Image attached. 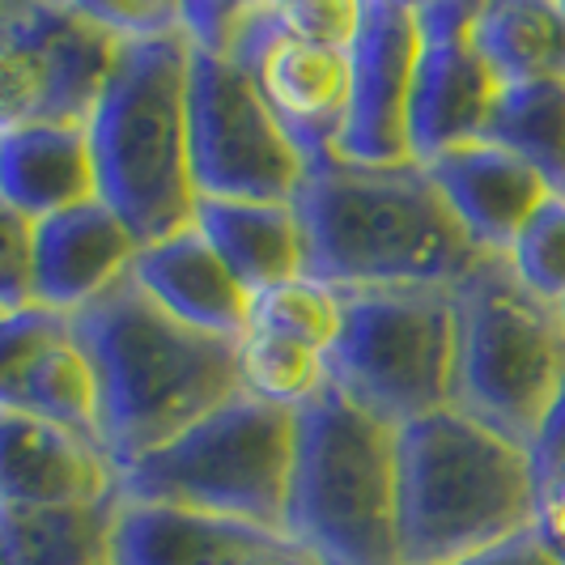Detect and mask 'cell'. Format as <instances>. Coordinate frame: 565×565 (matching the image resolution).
<instances>
[{
	"label": "cell",
	"mask_w": 565,
	"mask_h": 565,
	"mask_svg": "<svg viewBox=\"0 0 565 565\" xmlns=\"http://www.w3.org/2000/svg\"><path fill=\"white\" fill-rule=\"evenodd\" d=\"M307 238V277L332 289H455L484 252L455 222L422 162L311 170L294 200Z\"/></svg>",
	"instance_id": "6da1fadb"
},
{
	"label": "cell",
	"mask_w": 565,
	"mask_h": 565,
	"mask_svg": "<svg viewBox=\"0 0 565 565\" xmlns=\"http://www.w3.org/2000/svg\"><path fill=\"white\" fill-rule=\"evenodd\" d=\"M73 319L98 374V438L119 472L238 396L234 340L183 328L132 277Z\"/></svg>",
	"instance_id": "7a4b0ae2"
},
{
	"label": "cell",
	"mask_w": 565,
	"mask_h": 565,
	"mask_svg": "<svg viewBox=\"0 0 565 565\" xmlns=\"http://www.w3.org/2000/svg\"><path fill=\"white\" fill-rule=\"evenodd\" d=\"M536 463L463 408L399 425V565H455L532 536Z\"/></svg>",
	"instance_id": "3957f363"
},
{
	"label": "cell",
	"mask_w": 565,
	"mask_h": 565,
	"mask_svg": "<svg viewBox=\"0 0 565 565\" xmlns=\"http://www.w3.org/2000/svg\"><path fill=\"white\" fill-rule=\"evenodd\" d=\"M188 60L183 26L124 39L98 107L85 124L98 200L137 243H158L196 222V183L188 149Z\"/></svg>",
	"instance_id": "277c9868"
},
{
	"label": "cell",
	"mask_w": 565,
	"mask_h": 565,
	"mask_svg": "<svg viewBox=\"0 0 565 565\" xmlns=\"http://www.w3.org/2000/svg\"><path fill=\"white\" fill-rule=\"evenodd\" d=\"M281 536L319 565H399V429L328 387L294 413Z\"/></svg>",
	"instance_id": "5b68a950"
},
{
	"label": "cell",
	"mask_w": 565,
	"mask_h": 565,
	"mask_svg": "<svg viewBox=\"0 0 565 565\" xmlns=\"http://www.w3.org/2000/svg\"><path fill=\"white\" fill-rule=\"evenodd\" d=\"M455 294V408L532 447L565 387V315L484 255Z\"/></svg>",
	"instance_id": "8992f818"
},
{
	"label": "cell",
	"mask_w": 565,
	"mask_h": 565,
	"mask_svg": "<svg viewBox=\"0 0 565 565\" xmlns=\"http://www.w3.org/2000/svg\"><path fill=\"white\" fill-rule=\"evenodd\" d=\"M294 468V413L252 396L226 399L167 447L119 472V498L213 514L277 532Z\"/></svg>",
	"instance_id": "52a82bcc"
},
{
	"label": "cell",
	"mask_w": 565,
	"mask_h": 565,
	"mask_svg": "<svg viewBox=\"0 0 565 565\" xmlns=\"http://www.w3.org/2000/svg\"><path fill=\"white\" fill-rule=\"evenodd\" d=\"M344 294V289H340ZM455 294L438 285L349 289L344 332L328 353L332 387L387 425L455 404Z\"/></svg>",
	"instance_id": "ba28073f"
},
{
	"label": "cell",
	"mask_w": 565,
	"mask_h": 565,
	"mask_svg": "<svg viewBox=\"0 0 565 565\" xmlns=\"http://www.w3.org/2000/svg\"><path fill=\"white\" fill-rule=\"evenodd\" d=\"M119 47L82 0H0V137L89 124Z\"/></svg>",
	"instance_id": "9c48e42d"
},
{
	"label": "cell",
	"mask_w": 565,
	"mask_h": 565,
	"mask_svg": "<svg viewBox=\"0 0 565 565\" xmlns=\"http://www.w3.org/2000/svg\"><path fill=\"white\" fill-rule=\"evenodd\" d=\"M188 149L200 200H281L294 204L307 162L243 68L192 47L188 60Z\"/></svg>",
	"instance_id": "30bf717a"
},
{
	"label": "cell",
	"mask_w": 565,
	"mask_h": 565,
	"mask_svg": "<svg viewBox=\"0 0 565 565\" xmlns=\"http://www.w3.org/2000/svg\"><path fill=\"white\" fill-rule=\"evenodd\" d=\"M213 56L247 73L307 174L337 162L349 115V52L281 30L273 0H238L226 43Z\"/></svg>",
	"instance_id": "8fae6325"
},
{
	"label": "cell",
	"mask_w": 565,
	"mask_h": 565,
	"mask_svg": "<svg viewBox=\"0 0 565 565\" xmlns=\"http://www.w3.org/2000/svg\"><path fill=\"white\" fill-rule=\"evenodd\" d=\"M477 0H422L417 4V73L408 107V149L413 162L429 167L434 158L459 145L489 137L493 111L502 103L498 73L472 39Z\"/></svg>",
	"instance_id": "7c38bea8"
},
{
	"label": "cell",
	"mask_w": 565,
	"mask_h": 565,
	"mask_svg": "<svg viewBox=\"0 0 565 565\" xmlns=\"http://www.w3.org/2000/svg\"><path fill=\"white\" fill-rule=\"evenodd\" d=\"M417 4L362 0V22L349 47V115L340 137V162L399 167L413 162L408 107L417 73Z\"/></svg>",
	"instance_id": "4fadbf2b"
},
{
	"label": "cell",
	"mask_w": 565,
	"mask_h": 565,
	"mask_svg": "<svg viewBox=\"0 0 565 565\" xmlns=\"http://www.w3.org/2000/svg\"><path fill=\"white\" fill-rule=\"evenodd\" d=\"M0 408L98 438V374L73 315L47 307L0 315Z\"/></svg>",
	"instance_id": "5bb4252c"
},
{
	"label": "cell",
	"mask_w": 565,
	"mask_h": 565,
	"mask_svg": "<svg viewBox=\"0 0 565 565\" xmlns=\"http://www.w3.org/2000/svg\"><path fill=\"white\" fill-rule=\"evenodd\" d=\"M111 498H119V468L98 438L0 408V507H94Z\"/></svg>",
	"instance_id": "9a60e30c"
},
{
	"label": "cell",
	"mask_w": 565,
	"mask_h": 565,
	"mask_svg": "<svg viewBox=\"0 0 565 565\" xmlns=\"http://www.w3.org/2000/svg\"><path fill=\"white\" fill-rule=\"evenodd\" d=\"M141 252L137 234L115 217L103 200H85L56 217L34 222L30 255V294L34 307L77 315L119 281L132 277V259Z\"/></svg>",
	"instance_id": "2e32d148"
},
{
	"label": "cell",
	"mask_w": 565,
	"mask_h": 565,
	"mask_svg": "<svg viewBox=\"0 0 565 565\" xmlns=\"http://www.w3.org/2000/svg\"><path fill=\"white\" fill-rule=\"evenodd\" d=\"M425 170L438 183L455 222L468 230V238L484 255H507L519 230L553 196V188L536 170L498 141L459 145L451 153L434 158Z\"/></svg>",
	"instance_id": "e0dca14e"
},
{
	"label": "cell",
	"mask_w": 565,
	"mask_h": 565,
	"mask_svg": "<svg viewBox=\"0 0 565 565\" xmlns=\"http://www.w3.org/2000/svg\"><path fill=\"white\" fill-rule=\"evenodd\" d=\"M132 281L183 328L217 340H238L252 315V294L222 264L196 226L145 243L132 259Z\"/></svg>",
	"instance_id": "ac0fdd59"
},
{
	"label": "cell",
	"mask_w": 565,
	"mask_h": 565,
	"mask_svg": "<svg viewBox=\"0 0 565 565\" xmlns=\"http://www.w3.org/2000/svg\"><path fill=\"white\" fill-rule=\"evenodd\" d=\"M273 540L281 536L213 514L119 498L107 565H247Z\"/></svg>",
	"instance_id": "d6986e66"
},
{
	"label": "cell",
	"mask_w": 565,
	"mask_h": 565,
	"mask_svg": "<svg viewBox=\"0 0 565 565\" xmlns=\"http://www.w3.org/2000/svg\"><path fill=\"white\" fill-rule=\"evenodd\" d=\"M0 200L30 222L98 200L85 124H39L0 137Z\"/></svg>",
	"instance_id": "ffe728a7"
},
{
	"label": "cell",
	"mask_w": 565,
	"mask_h": 565,
	"mask_svg": "<svg viewBox=\"0 0 565 565\" xmlns=\"http://www.w3.org/2000/svg\"><path fill=\"white\" fill-rule=\"evenodd\" d=\"M192 226L247 294L307 277L302 217L281 200H200Z\"/></svg>",
	"instance_id": "44dd1931"
},
{
	"label": "cell",
	"mask_w": 565,
	"mask_h": 565,
	"mask_svg": "<svg viewBox=\"0 0 565 565\" xmlns=\"http://www.w3.org/2000/svg\"><path fill=\"white\" fill-rule=\"evenodd\" d=\"M472 39L502 85L565 77L562 0H481Z\"/></svg>",
	"instance_id": "7402d4cb"
},
{
	"label": "cell",
	"mask_w": 565,
	"mask_h": 565,
	"mask_svg": "<svg viewBox=\"0 0 565 565\" xmlns=\"http://www.w3.org/2000/svg\"><path fill=\"white\" fill-rule=\"evenodd\" d=\"M119 498L94 507H0V565H107Z\"/></svg>",
	"instance_id": "603a6c76"
},
{
	"label": "cell",
	"mask_w": 565,
	"mask_h": 565,
	"mask_svg": "<svg viewBox=\"0 0 565 565\" xmlns=\"http://www.w3.org/2000/svg\"><path fill=\"white\" fill-rule=\"evenodd\" d=\"M484 141L519 153L553 196H565V77L507 85Z\"/></svg>",
	"instance_id": "cb8c5ba5"
},
{
	"label": "cell",
	"mask_w": 565,
	"mask_h": 565,
	"mask_svg": "<svg viewBox=\"0 0 565 565\" xmlns=\"http://www.w3.org/2000/svg\"><path fill=\"white\" fill-rule=\"evenodd\" d=\"M234 358H238V392L285 413L307 408L332 387V370L323 353L264 328H247L234 340Z\"/></svg>",
	"instance_id": "d4e9b609"
},
{
	"label": "cell",
	"mask_w": 565,
	"mask_h": 565,
	"mask_svg": "<svg viewBox=\"0 0 565 565\" xmlns=\"http://www.w3.org/2000/svg\"><path fill=\"white\" fill-rule=\"evenodd\" d=\"M247 328L289 337L328 358L337 349L340 332H344V294L332 289V285L315 281V277H298V281L259 289V294H252Z\"/></svg>",
	"instance_id": "484cf974"
},
{
	"label": "cell",
	"mask_w": 565,
	"mask_h": 565,
	"mask_svg": "<svg viewBox=\"0 0 565 565\" xmlns=\"http://www.w3.org/2000/svg\"><path fill=\"white\" fill-rule=\"evenodd\" d=\"M507 264L536 298L565 307V196H548L510 243Z\"/></svg>",
	"instance_id": "4316f807"
},
{
	"label": "cell",
	"mask_w": 565,
	"mask_h": 565,
	"mask_svg": "<svg viewBox=\"0 0 565 565\" xmlns=\"http://www.w3.org/2000/svg\"><path fill=\"white\" fill-rule=\"evenodd\" d=\"M273 18L307 43L349 52L362 22V0H273Z\"/></svg>",
	"instance_id": "83f0119b"
},
{
	"label": "cell",
	"mask_w": 565,
	"mask_h": 565,
	"mask_svg": "<svg viewBox=\"0 0 565 565\" xmlns=\"http://www.w3.org/2000/svg\"><path fill=\"white\" fill-rule=\"evenodd\" d=\"M30 255H34V222L0 200V311L34 307Z\"/></svg>",
	"instance_id": "f1b7e54d"
},
{
	"label": "cell",
	"mask_w": 565,
	"mask_h": 565,
	"mask_svg": "<svg viewBox=\"0 0 565 565\" xmlns=\"http://www.w3.org/2000/svg\"><path fill=\"white\" fill-rule=\"evenodd\" d=\"M532 463H536V484L553 481V477H565V387L557 404L548 408V417L540 425V434L532 438Z\"/></svg>",
	"instance_id": "f546056e"
},
{
	"label": "cell",
	"mask_w": 565,
	"mask_h": 565,
	"mask_svg": "<svg viewBox=\"0 0 565 565\" xmlns=\"http://www.w3.org/2000/svg\"><path fill=\"white\" fill-rule=\"evenodd\" d=\"M536 536L565 562V477L540 484V519Z\"/></svg>",
	"instance_id": "4dcf8cb0"
},
{
	"label": "cell",
	"mask_w": 565,
	"mask_h": 565,
	"mask_svg": "<svg viewBox=\"0 0 565 565\" xmlns=\"http://www.w3.org/2000/svg\"><path fill=\"white\" fill-rule=\"evenodd\" d=\"M455 565H565L544 540L532 532V536H519L502 544V548H489L481 557H468V562H455Z\"/></svg>",
	"instance_id": "1f68e13d"
},
{
	"label": "cell",
	"mask_w": 565,
	"mask_h": 565,
	"mask_svg": "<svg viewBox=\"0 0 565 565\" xmlns=\"http://www.w3.org/2000/svg\"><path fill=\"white\" fill-rule=\"evenodd\" d=\"M247 565H319V562H311V557H307L302 548H294V544H289V540L281 536V540H273V544H268L264 553H255V557Z\"/></svg>",
	"instance_id": "d6a6232c"
},
{
	"label": "cell",
	"mask_w": 565,
	"mask_h": 565,
	"mask_svg": "<svg viewBox=\"0 0 565 565\" xmlns=\"http://www.w3.org/2000/svg\"><path fill=\"white\" fill-rule=\"evenodd\" d=\"M562 9H565V0H562Z\"/></svg>",
	"instance_id": "836d02e7"
},
{
	"label": "cell",
	"mask_w": 565,
	"mask_h": 565,
	"mask_svg": "<svg viewBox=\"0 0 565 565\" xmlns=\"http://www.w3.org/2000/svg\"><path fill=\"white\" fill-rule=\"evenodd\" d=\"M562 315H565V307H562Z\"/></svg>",
	"instance_id": "e575fe53"
},
{
	"label": "cell",
	"mask_w": 565,
	"mask_h": 565,
	"mask_svg": "<svg viewBox=\"0 0 565 565\" xmlns=\"http://www.w3.org/2000/svg\"><path fill=\"white\" fill-rule=\"evenodd\" d=\"M0 315H4V311H0Z\"/></svg>",
	"instance_id": "d590c367"
}]
</instances>
